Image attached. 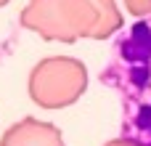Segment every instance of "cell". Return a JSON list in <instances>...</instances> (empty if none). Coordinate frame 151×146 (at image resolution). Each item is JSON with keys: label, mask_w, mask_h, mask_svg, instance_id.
Segmentation results:
<instances>
[{"label": "cell", "mask_w": 151, "mask_h": 146, "mask_svg": "<svg viewBox=\"0 0 151 146\" xmlns=\"http://www.w3.org/2000/svg\"><path fill=\"white\" fill-rule=\"evenodd\" d=\"M98 80L119 98L122 141L151 146V16L117 32Z\"/></svg>", "instance_id": "6da1fadb"}]
</instances>
